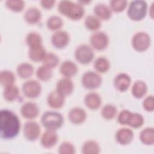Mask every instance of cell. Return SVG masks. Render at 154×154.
Segmentation results:
<instances>
[{
    "label": "cell",
    "mask_w": 154,
    "mask_h": 154,
    "mask_svg": "<svg viewBox=\"0 0 154 154\" xmlns=\"http://www.w3.org/2000/svg\"><path fill=\"white\" fill-rule=\"evenodd\" d=\"M20 129V122L18 116L9 109L0 112V134L1 138L10 140L16 137Z\"/></svg>",
    "instance_id": "1"
},
{
    "label": "cell",
    "mask_w": 154,
    "mask_h": 154,
    "mask_svg": "<svg viewBox=\"0 0 154 154\" xmlns=\"http://www.w3.org/2000/svg\"><path fill=\"white\" fill-rule=\"evenodd\" d=\"M58 10L63 16L71 20H78L81 19L85 13L82 4L69 0H63L59 2Z\"/></svg>",
    "instance_id": "2"
},
{
    "label": "cell",
    "mask_w": 154,
    "mask_h": 154,
    "mask_svg": "<svg viewBox=\"0 0 154 154\" xmlns=\"http://www.w3.org/2000/svg\"><path fill=\"white\" fill-rule=\"evenodd\" d=\"M40 121L42 126L46 129L56 131L63 126L64 118L62 114L58 112L48 111L42 114Z\"/></svg>",
    "instance_id": "3"
},
{
    "label": "cell",
    "mask_w": 154,
    "mask_h": 154,
    "mask_svg": "<svg viewBox=\"0 0 154 154\" xmlns=\"http://www.w3.org/2000/svg\"><path fill=\"white\" fill-rule=\"evenodd\" d=\"M147 12V4L142 0H135L130 2L128 6L127 15L134 21H140L143 19Z\"/></svg>",
    "instance_id": "4"
},
{
    "label": "cell",
    "mask_w": 154,
    "mask_h": 154,
    "mask_svg": "<svg viewBox=\"0 0 154 154\" xmlns=\"http://www.w3.org/2000/svg\"><path fill=\"white\" fill-rule=\"evenodd\" d=\"M75 60L81 64H88L92 61L94 57L93 49L88 45L81 44L75 51Z\"/></svg>",
    "instance_id": "5"
},
{
    "label": "cell",
    "mask_w": 154,
    "mask_h": 154,
    "mask_svg": "<svg viewBox=\"0 0 154 154\" xmlns=\"http://www.w3.org/2000/svg\"><path fill=\"white\" fill-rule=\"evenodd\" d=\"M151 43L150 35L144 31H139L134 34L131 44L134 50L138 52H144L147 50Z\"/></svg>",
    "instance_id": "6"
},
{
    "label": "cell",
    "mask_w": 154,
    "mask_h": 154,
    "mask_svg": "<svg viewBox=\"0 0 154 154\" xmlns=\"http://www.w3.org/2000/svg\"><path fill=\"white\" fill-rule=\"evenodd\" d=\"M102 79L99 73L93 71H87L82 76L81 84L88 90H94L102 84Z\"/></svg>",
    "instance_id": "7"
},
{
    "label": "cell",
    "mask_w": 154,
    "mask_h": 154,
    "mask_svg": "<svg viewBox=\"0 0 154 154\" xmlns=\"http://www.w3.org/2000/svg\"><path fill=\"white\" fill-rule=\"evenodd\" d=\"M109 37L103 31H95L89 39L90 46L95 50L100 51L105 49L109 45Z\"/></svg>",
    "instance_id": "8"
},
{
    "label": "cell",
    "mask_w": 154,
    "mask_h": 154,
    "mask_svg": "<svg viewBox=\"0 0 154 154\" xmlns=\"http://www.w3.org/2000/svg\"><path fill=\"white\" fill-rule=\"evenodd\" d=\"M22 90L25 97L29 99H35L39 96L42 92V85L38 81L29 79L22 84Z\"/></svg>",
    "instance_id": "9"
},
{
    "label": "cell",
    "mask_w": 154,
    "mask_h": 154,
    "mask_svg": "<svg viewBox=\"0 0 154 154\" xmlns=\"http://www.w3.org/2000/svg\"><path fill=\"white\" fill-rule=\"evenodd\" d=\"M41 128L40 125L34 121L29 120L23 126V133L25 138L30 141H35L40 136Z\"/></svg>",
    "instance_id": "10"
},
{
    "label": "cell",
    "mask_w": 154,
    "mask_h": 154,
    "mask_svg": "<svg viewBox=\"0 0 154 154\" xmlns=\"http://www.w3.org/2000/svg\"><path fill=\"white\" fill-rule=\"evenodd\" d=\"M70 42V36L67 32L64 30L55 31L51 37L52 45L57 49L66 48Z\"/></svg>",
    "instance_id": "11"
},
{
    "label": "cell",
    "mask_w": 154,
    "mask_h": 154,
    "mask_svg": "<svg viewBox=\"0 0 154 154\" xmlns=\"http://www.w3.org/2000/svg\"><path fill=\"white\" fill-rule=\"evenodd\" d=\"M20 111L22 116L28 120L35 119L40 112V109L37 104L31 101L26 102L23 103Z\"/></svg>",
    "instance_id": "12"
},
{
    "label": "cell",
    "mask_w": 154,
    "mask_h": 154,
    "mask_svg": "<svg viewBox=\"0 0 154 154\" xmlns=\"http://www.w3.org/2000/svg\"><path fill=\"white\" fill-rule=\"evenodd\" d=\"M58 136L56 131L46 129L40 137V144L42 147L49 149L54 147L58 142Z\"/></svg>",
    "instance_id": "13"
},
{
    "label": "cell",
    "mask_w": 154,
    "mask_h": 154,
    "mask_svg": "<svg viewBox=\"0 0 154 154\" xmlns=\"http://www.w3.org/2000/svg\"><path fill=\"white\" fill-rule=\"evenodd\" d=\"M131 76L126 73H119L114 79V86L115 88L120 92L127 91L131 85Z\"/></svg>",
    "instance_id": "14"
},
{
    "label": "cell",
    "mask_w": 154,
    "mask_h": 154,
    "mask_svg": "<svg viewBox=\"0 0 154 154\" xmlns=\"http://www.w3.org/2000/svg\"><path fill=\"white\" fill-rule=\"evenodd\" d=\"M74 89V84L69 78L63 77L58 80L56 84L55 90L64 96L71 94Z\"/></svg>",
    "instance_id": "15"
},
{
    "label": "cell",
    "mask_w": 154,
    "mask_h": 154,
    "mask_svg": "<svg viewBox=\"0 0 154 154\" xmlns=\"http://www.w3.org/2000/svg\"><path fill=\"white\" fill-rule=\"evenodd\" d=\"M134 137L133 131L128 128H122L118 129L115 136L117 142L123 146L130 144L132 141Z\"/></svg>",
    "instance_id": "16"
},
{
    "label": "cell",
    "mask_w": 154,
    "mask_h": 154,
    "mask_svg": "<svg viewBox=\"0 0 154 154\" xmlns=\"http://www.w3.org/2000/svg\"><path fill=\"white\" fill-rule=\"evenodd\" d=\"M69 121L75 125L83 123L87 119L85 111L81 107H73L70 109L68 113Z\"/></svg>",
    "instance_id": "17"
},
{
    "label": "cell",
    "mask_w": 154,
    "mask_h": 154,
    "mask_svg": "<svg viewBox=\"0 0 154 154\" xmlns=\"http://www.w3.org/2000/svg\"><path fill=\"white\" fill-rule=\"evenodd\" d=\"M65 96L56 90L51 91L47 97V103L52 108L60 109L65 103Z\"/></svg>",
    "instance_id": "18"
},
{
    "label": "cell",
    "mask_w": 154,
    "mask_h": 154,
    "mask_svg": "<svg viewBox=\"0 0 154 154\" xmlns=\"http://www.w3.org/2000/svg\"><path fill=\"white\" fill-rule=\"evenodd\" d=\"M84 102L85 105L91 110H96L100 108L102 104L100 96L96 92H90L84 96Z\"/></svg>",
    "instance_id": "19"
},
{
    "label": "cell",
    "mask_w": 154,
    "mask_h": 154,
    "mask_svg": "<svg viewBox=\"0 0 154 154\" xmlns=\"http://www.w3.org/2000/svg\"><path fill=\"white\" fill-rule=\"evenodd\" d=\"M78 71L77 65L70 60L64 61L60 66V72L64 77L70 78L75 76Z\"/></svg>",
    "instance_id": "20"
},
{
    "label": "cell",
    "mask_w": 154,
    "mask_h": 154,
    "mask_svg": "<svg viewBox=\"0 0 154 154\" xmlns=\"http://www.w3.org/2000/svg\"><path fill=\"white\" fill-rule=\"evenodd\" d=\"M93 11L94 16H96L99 20H108L112 16V11L109 7L107 6L105 4L99 3L94 7Z\"/></svg>",
    "instance_id": "21"
},
{
    "label": "cell",
    "mask_w": 154,
    "mask_h": 154,
    "mask_svg": "<svg viewBox=\"0 0 154 154\" xmlns=\"http://www.w3.org/2000/svg\"><path fill=\"white\" fill-rule=\"evenodd\" d=\"M42 17L40 10L35 7L28 8L24 13L23 18L25 21L30 25H34L38 23Z\"/></svg>",
    "instance_id": "22"
},
{
    "label": "cell",
    "mask_w": 154,
    "mask_h": 154,
    "mask_svg": "<svg viewBox=\"0 0 154 154\" xmlns=\"http://www.w3.org/2000/svg\"><path fill=\"white\" fill-rule=\"evenodd\" d=\"M147 91V86L146 84L141 80H137L133 84L131 88L132 96L137 99L143 97Z\"/></svg>",
    "instance_id": "23"
},
{
    "label": "cell",
    "mask_w": 154,
    "mask_h": 154,
    "mask_svg": "<svg viewBox=\"0 0 154 154\" xmlns=\"http://www.w3.org/2000/svg\"><path fill=\"white\" fill-rule=\"evenodd\" d=\"M34 70L32 65L26 62L20 63L16 67L17 74L21 79L29 78L33 75Z\"/></svg>",
    "instance_id": "24"
},
{
    "label": "cell",
    "mask_w": 154,
    "mask_h": 154,
    "mask_svg": "<svg viewBox=\"0 0 154 154\" xmlns=\"http://www.w3.org/2000/svg\"><path fill=\"white\" fill-rule=\"evenodd\" d=\"M46 51L43 45L29 48L28 51V57L29 59L34 62L42 61L46 54Z\"/></svg>",
    "instance_id": "25"
},
{
    "label": "cell",
    "mask_w": 154,
    "mask_h": 154,
    "mask_svg": "<svg viewBox=\"0 0 154 154\" xmlns=\"http://www.w3.org/2000/svg\"><path fill=\"white\" fill-rule=\"evenodd\" d=\"M141 142L147 146L152 145L154 143V129L152 127H147L143 129L139 135Z\"/></svg>",
    "instance_id": "26"
},
{
    "label": "cell",
    "mask_w": 154,
    "mask_h": 154,
    "mask_svg": "<svg viewBox=\"0 0 154 154\" xmlns=\"http://www.w3.org/2000/svg\"><path fill=\"white\" fill-rule=\"evenodd\" d=\"M19 95V89L14 84L8 85L4 87L3 96L4 99L8 102L15 100Z\"/></svg>",
    "instance_id": "27"
},
{
    "label": "cell",
    "mask_w": 154,
    "mask_h": 154,
    "mask_svg": "<svg viewBox=\"0 0 154 154\" xmlns=\"http://www.w3.org/2000/svg\"><path fill=\"white\" fill-rule=\"evenodd\" d=\"M100 146L94 140H87L85 141L81 147V152L83 154H98L100 152Z\"/></svg>",
    "instance_id": "28"
},
{
    "label": "cell",
    "mask_w": 154,
    "mask_h": 154,
    "mask_svg": "<svg viewBox=\"0 0 154 154\" xmlns=\"http://www.w3.org/2000/svg\"><path fill=\"white\" fill-rule=\"evenodd\" d=\"M94 68L96 72L99 73H104L108 71L110 68V63L109 60L104 57H99L94 61Z\"/></svg>",
    "instance_id": "29"
},
{
    "label": "cell",
    "mask_w": 154,
    "mask_h": 154,
    "mask_svg": "<svg viewBox=\"0 0 154 154\" xmlns=\"http://www.w3.org/2000/svg\"><path fill=\"white\" fill-rule=\"evenodd\" d=\"M25 42L29 48L39 46L42 45V37L38 32H30L26 36Z\"/></svg>",
    "instance_id": "30"
},
{
    "label": "cell",
    "mask_w": 154,
    "mask_h": 154,
    "mask_svg": "<svg viewBox=\"0 0 154 154\" xmlns=\"http://www.w3.org/2000/svg\"><path fill=\"white\" fill-rule=\"evenodd\" d=\"M63 25V19L60 16L57 15L50 16L46 21V27L50 31H57L60 30Z\"/></svg>",
    "instance_id": "31"
},
{
    "label": "cell",
    "mask_w": 154,
    "mask_h": 154,
    "mask_svg": "<svg viewBox=\"0 0 154 154\" xmlns=\"http://www.w3.org/2000/svg\"><path fill=\"white\" fill-rule=\"evenodd\" d=\"M84 25L88 30L96 31L101 26L100 20L94 15H88L84 20Z\"/></svg>",
    "instance_id": "32"
},
{
    "label": "cell",
    "mask_w": 154,
    "mask_h": 154,
    "mask_svg": "<svg viewBox=\"0 0 154 154\" xmlns=\"http://www.w3.org/2000/svg\"><path fill=\"white\" fill-rule=\"evenodd\" d=\"M16 76L14 73L8 70H2L0 73V83L4 87L14 84Z\"/></svg>",
    "instance_id": "33"
},
{
    "label": "cell",
    "mask_w": 154,
    "mask_h": 154,
    "mask_svg": "<svg viewBox=\"0 0 154 154\" xmlns=\"http://www.w3.org/2000/svg\"><path fill=\"white\" fill-rule=\"evenodd\" d=\"M37 78L43 82L49 81L52 76V69L44 66H40L36 70Z\"/></svg>",
    "instance_id": "34"
},
{
    "label": "cell",
    "mask_w": 154,
    "mask_h": 154,
    "mask_svg": "<svg viewBox=\"0 0 154 154\" xmlns=\"http://www.w3.org/2000/svg\"><path fill=\"white\" fill-rule=\"evenodd\" d=\"M58 57L52 52H47L42 61L43 65L52 69L57 66L59 63Z\"/></svg>",
    "instance_id": "35"
},
{
    "label": "cell",
    "mask_w": 154,
    "mask_h": 154,
    "mask_svg": "<svg viewBox=\"0 0 154 154\" xmlns=\"http://www.w3.org/2000/svg\"><path fill=\"white\" fill-rule=\"evenodd\" d=\"M117 112V108L112 104L105 105L101 110V115L102 117L106 120L113 119Z\"/></svg>",
    "instance_id": "36"
},
{
    "label": "cell",
    "mask_w": 154,
    "mask_h": 154,
    "mask_svg": "<svg viewBox=\"0 0 154 154\" xmlns=\"http://www.w3.org/2000/svg\"><path fill=\"white\" fill-rule=\"evenodd\" d=\"M6 7L14 12H20L25 7V2L22 0H7L5 2Z\"/></svg>",
    "instance_id": "37"
},
{
    "label": "cell",
    "mask_w": 154,
    "mask_h": 154,
    "mask_svg": "<svg viewBox=\"0 0 154 154\" xmlns=\"http://www.w3.org/2000/svg\"><path fill=\"white\" fill-rule=\"evenodd\" d=\"M144 122V118L141 114L132 112L128 125L133 128H139L143 126Z\"/></svg>",
    "instance_id": "38"
},
{
    "label": "cell",
    "mask_w": 154,
    "mask_h": 154,
    "mask_svg": "<svg viewBox=\"0 0 154 154\" xmlns=\"http://www.w3.org/2000/svg\"><path fill=\"white\" fill-rule=\"evenodd\" d=\"M128 6V1L125 0H112L109 1V8L115 13H120Z\"/></svg>",
    "instance_id": "39"
},
{
    "label": "cell",
    "mask_w": 154,
    "mask_h": 154,
    "mask_svg": "<svg viewBox=\"0 0 154 154\" xmlns=\"http://www.w3.org/2000/svg\"><path fill=\"white\" fill-rule=\"evenodd\" d=\"M58 152L60 154H74L75 153V148L72 143L63 141L60 144Z\"/></svg>",
    "instance_id": "40"
},
{
    "label": "cell",
    "mask_w": 154,
    "mask_h": 154,
    "mask_svg": "<svg viewBox=\"0 0 154 154\" xmlns=\"http://www.w3.org/2000/svg\"><path fill=\"white\" fill-rule=\"evenodd\" d=\"M132 112L128 109H123L119 114L117 117L118 122L123 125H128Z\"/></svg>",
    "instance_id": "41"
},
{
    "label": "cell",
    "mask_w": 154,
    "mask_h": 154,
    "mask_svg": "<svg viewBox=\"0 0 154 154\" xmlns=\"http://www.w3.org/2000/svg\"><path fill=\"white\" fill-rule=\"evenodd\" d=\"M143 107L147 112H152L154 109V97L153 95L147 96L143 102Z\"/></svg>",
    "instance_id": "42"
},
{
    "label": "cell",
    "mask_w": 154,
    "mask_h": 154,
    "mask_svg": "<svg viewBox=\"0 0 154 154\" xmlns=\"http://www.w3.org/2000/svg\"><path fill=\"white\" fill-rule=\"evenodd\" d=\"M56 1L55 0H41L40 1V5L45 9H51L52 8Z\"/></svg>",
    "instance_id": "43"
},
{
    "label": "cell",
    "mask_w": 154,
    "mask_h": 154,
    "mask_svg": "<svg viewBox=\"0 0 154 154\" xmlns=\"http://www.w3.org/2000/svg\"><path fill=\"white\" fill-rule=\"evenodd\" d=\"M149 14L151 16L152 18L153 17V3L151 4V7L149 8Z\"/></svg>",
    "instance_id": "44"
}]
</instances>
